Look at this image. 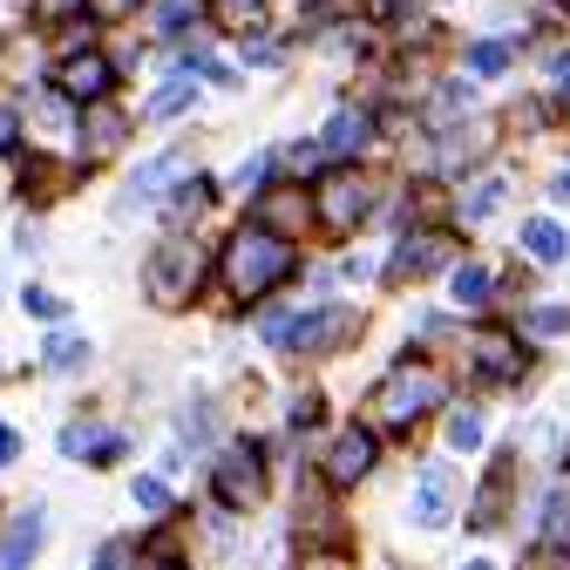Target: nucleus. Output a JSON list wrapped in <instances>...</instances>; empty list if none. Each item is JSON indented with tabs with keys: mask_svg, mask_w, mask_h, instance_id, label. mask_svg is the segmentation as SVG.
<instances>
[{
	"mask_svg": "<svg viewBox=\"0 0 570 570\" xmlns=\"http://www.w3.org/2000/svg\"><path fill=\"white\" fill-rule=\"evenodd\" d=\"M293 265H299L293 238H278L265 225H245L225 245V285H232V299H265L278 278H293Z\"/></svg>",
	"mask_w": 570,
	"mask_h": 570,
	"instance_id": "1",
	"label": "nucleus"
},
{
	"mask_svg": "<svg viewBox=\"0 0 570 570\" xmlns=\"http://www.w3.org/2000/svg\"><path fill=\"white\" fill-rule=\"evenodd\" d=\"M197 285H204V252H197L190 238H164V245L150 252V265H142V293H150L164 313L190 306Z\"/></svg>",
	"mask_w": 570,
	"mask_h": 570,
	"instance_id": "2",
	"label": "nucleus"
},
{
	"mask_svg": "<svg viewBox=\"0 0 570 570\" xmlns=\"http://www.w3.org/2000/svg\"><path fill=\"white\" fill-rule=\"evenodd\" d=\"M428 407H442V374L435 367H394L387 381H381V394H374V414L387 421V428H407V421H421Z\"/></svg>",
	"mask_w": 570,
	"mask_h": 570,
	"instance_id": "3",
	"label": "nucleus"
},
{
	"mask_svg": "<svg viewBox=\"0 0 570 570\" xmlns=\"http://www.w3.org/2000/svg\"><path fill=\"white\" fill-rule=\"evenodd\" d=\"M258 495H265V455H258V442H232L218 455V503L252 510Z\"/></svg>",
	"mask_w": 570,
	"mask_h": 570,
	"instance_id": "4",
	"label": "nucleus"
},
{
	"mask_svg": "<svg viewBox=\"0 0 570 570\" xmlns=\"http://www.w3.org/2000/svg\"><path fill=\"white\" fill-rule=\"evenodd\" d=\"M109 89H116V68H109L96 48H68V55L55 61V96L96 102V96H109Z\"/></svg>",
	"mask_w": 570,
	"mask_h": 570,
	"instance_id": "5",
	"label": "nucleus"
},
{
	"mask_svg": "<svg viewBox=\"0 0 570 570\" xmlns=\"http://www.w3.org/2000/svg\"><path fill=\"white\" fill-rule=\"evenodd\" d=\"M367 210H374V184L367 177H326V190H320V218L333 225V232H353V225H367Z\"/></svg>",
	"mask_w": 570,
	"mask_h": 570,
	"instance_id": "6",
	"label": "nucleus"
},
{
	"mask_svg": "<svg viewBox=\"0 0 570 570\" xmlns=\"http://www.w3.org/2000/svg\"><path fill=\"white\" fill-rule=\"evenodd\" d=\"M76 142L89 157H116L122 142H129V116L109 102V96H96V102H82V116H76Z\"/></svg>",
	"mask_w": 570,
	"mask_h": 570,
	"instance_id": "7",
	"label": "nucleus"
},
{
	"mask_svg": "<svg viewBox=\"0 0 570 570\" xmlns=\"http://www.w3.org/2000/svg\"><path fill=\"white\" fill-rule=\"evenodd\" d=\"M41 537H48V517L41 510H21L8 523V537H0V570H28L41 557Z\"/></svg>",
	"mask_w": 570,
	"mask_h": 570,
	"instance_id": "8",
	"label": "nucleus"
},
{
	"mask_svg": "<svg viewBox=\"0 0 570 570\" xmlns=\"http://www.w3.org/2000/svg\"><path fill=\"white\" fill-rule=\"evenodd\" d=\"M407 517H414V530H442L449 523V469L442 462L421 469V489H414V510Z\"/></svg>",
	"mask_w": 570,
	"mask_h": 570,
	"instance_id": "9",
	"label": "nucleus"
},
{
	"mask_svg": "<svg viewBox=\"0 0 570 570\" xmlns=\"http://www.w3.org/2000/svg\"><path fill=\"white\" fill-rule=\"evenodd\" d=\"M374 469V435H367V428H346V435L333 442V455H326V475L333 482H361Z\"/></svg>",
	"mask_w": 570,
	"mask_h": 570,
	"instance_id": "10",
	"label": "nucleus"
},
{
	"mask_svg": "<svg viewBox=\"0 0 570 570\" xmlns=\"http://www.w3.org/2000/svg\"><path fill=\"white\" fill-rule=\"evenodd\" d=\"M475 367H482L489 381H517V374H523V346H517L510 333H482V340H475Z\"/></svg>",
	"mask_w": 570,
	"mask_h": 570,
	"instance_id": "11",
	"label": "nucleus"
},
{
	"mask_svg": "<svg viewBox=\"0 0 570 570\" xmlns=\"http://www.w3.org/2000/svg\"><path fill=\"white\" fill-rule=\"evenodd\" d=\"M320 150H326V157H361V150H367V116H361V109H333Z\"/></svg>",
	"mask_w": 570,
	"mask_h": 570,
	"instance_id": "12",
	"label": "nucleus"
},
{
	"mask_svg": "<svg viewBox=\"0 0 570 570\" xmlns=\"http://www.w3.org/2000/svg\"><path fill=\"white\" fill-rule=\"evenodd\" d=\"M442 258H449V238H442V232H421V238H407V245L394 252V278H407V272L421 278V272H435Z\"/></svg>",
	"mask_w": 570,
	"mask_h": 570,
	"instance_id": "13",
	"label": "nucleus"
},
{
	"mask_svg": "<svg viewBox=\"0 0 570 570\" xmlns=\"http://www.w3.org/2000/svg\"><path fill=\"white\" fill-rule=\"evenodd\" d=\"M61 455H89V462H116V455H122V435H102V428L76 421V428H61Z\"/></svg>",
	"mask_w": 570,
	"mask_h": 570,
	"instance_id": "14",
	"label": "nucleus"
},
{
	"mask_svg": "<svg viewBox=\"0 0 570 570\" xmlns=\"http://www.w3.org/2000/svg\"><path fill=\"white\" fill-rule=\"evenodd\" d=\"M252 225H265V232H278V238H285V225H306V197H293V190H265Z\"/></svg>",
	"mask_w": 570,
	"mask_h": 570,
	"instance_id": "15",
	"label": "nucleus"
},
{
	"mask_svg": "<svg viewBox=\"0 0 570 570\" xmlns=\"http://www.w3.org/2000/svg\"><path fill=\"white\" fill-rule=\"evenodd\" d=\"M523 252H530L537 265H563L570 238H563V225H550V218H530V225H523Z\"/></svg>",
	"mask_w": 570,
	"mask_h": 570,
	"instance_id": "16",
	"label": "nucleus"
},
{
	"mask_svg": "<svg viewBox=\"0 0 570 570\" xmlns=\"http://www.w3.org/2000/svg\"><path fill=\"white\" fill-rule=\"evenodd\" d=\"M177 170H184V157H150V164H142V170L129 177V204H150V197H157Z\"/></svg>",
	"mask_w": 570,
	"mask_h": 570,
	"instance_id": "17",
	"label": "nucleus"
},
{
	"mask_svg": "<svg viewBox=\"0 0 570 570\" xmlns=\"http://www.w3.org/2000/svg\"><path fill=\"white\" fill-rule=\"evenodd\" d=\"M204 204H210V177H184V184H177V197L164 204V218H170V225H190Z\"/></svg>",
	"mask_w": 570,
	"mask_h": 570,
	"instance_id": "18",
	"label": "nucleus"
},
{
	"mask_svg": "<svg viewBox=\"0 0 570 570\" xmlns=\"http://www.w3.org/2000/svg\"><path fill=\"white\" fill-rule=\"evenodd\" d=\"M543 543H570V482L543 495Z\"/></svg>",
	"mask_w": 570,
	"mask_h": 570,
	"instance_id": "19",
	"label": "nucleus"
},
{
	"mask_svg": "<svg viewBox=\"0 0 570 570\" xmlns=\"http://www.w3.org/2000/svg\"><path fill=\"white\" fill-rule=\"evenodd\" d=\"M190 102H197V82H190V76H170V82L150 96V109H142V116H184Z\"/></svg>",
	"mask_w": 570,
	"mask_h": 570,
	"instance_id": "20",
	"label": "nucleus"
},
{
	"mask_svg": "<svg viewBox=\"0 0 570 570\" xmlns=\"http://www.w3.org/2000/svg\"><path fill=\"white\" fill-rule=\"evenodd\" d=\"M48 367H55V374H82V367H89V340L55 333V340H48Z\"/></svg>",
	"mask_w": 570,
	"mask_h": 570,
	"instance_id": "21",
	"label": "nucleus"
},
{
	"mask_svg": "<svg viewBox=\"0 0 570 570\" xmlns=\"http://www.w3.org/2000/svg\"><path fill=\"white\" fill-rule=\"evenodd\" d=\"M495 204H503V177H489V184H475V190L462 197V218H469V225H482V218H495Z\"/></svg>",
	"mask_w": 570,
	"mask_h": 570,
	"instance_id": "22",
	"label": "nucleus"
},
{
	"mask_svg": "<svg viewBox=\"0 0 570 570\" xmlns=\"http://www.w3.org/2000/svg\"><path fill=\"white\" fill-rule=\"evenodd\" d=\"M469 68H475V76H503V68H510V41H475Z\"/></svg>",
	"mask_w": 570,
	"mask_h": 570,
	"instance_id": "23",
	"label": "nucleus"
},
{
	"mask_svg": "<svg viewBox=\"0 0 570 570\" xmlns=\"http://www.w3.org/2000/svg\"><path fill=\"white\" fill-rule=\"evenodd\" d=\"M455 299H462V306H482V299H489V272H482V265H462V272H455Z\"/></svg>",
	"mask_w": 570,
	"mask_h": 570,
	"instance_id": "24",
	"label": "nucleus"
},
{
	"mask_svg": "<svg viewBox=\"0 0 570 570\" xmlns=\"http://www.w3.org/2000/svg\"><path fill=\"white\" fill-rule=\"evenodd\" d=\"M449 449H462V455H469V449H482V414H469V407H462V414L449 421Z\"/></svg>",
	"mask_w": 570,
	"mask_h": 570,
	"instance_id": "25",
	"label": "nucleus"
},
{
	"mask_svg": "<svg viewBox=\"0 0 570 570\" xmlns=\"http://www.w3.org/2000/svg\"><path fill=\"white\" fill-rule=\"evenodd\" d=\"M197 14H204V0H157V21H164L170 35H177L184 21H197Z\"/></svg>",
	"mask_w": 570,
	"mask_h": 570,
	"instance_id": "26",
	"label": "nucleus"
},
{
	"mask_svg": "<svg viewBox=\"0 0 570 570\" xmlns=\"http://www.w3.org/2000/svg\"><path fill=\"white\" fill-rule=\"evenodd\" d=\"M21 306H28L35 320H61V299L48 293V285H28V293H21Z\"/></svg>",
	"mask_w": 570,
	"mask_h": 570,
	"instance_id": "27",
	"label": "nucleus"
},
{
	"mask_svg": "<svg viewBox=\"0 0 570 570\" xmlns=\"http://www.w3.org/2000/svg\"><path fill=\"white\" fill-rule=\"evenodd\" d=\"M258 8H265V0H218V21L225 28H245V21H258Z\"/></svg>",
	"mask_w": 570,
	"mask_h": 570,
	"instance_id": "28",
	"label": "nucleus"
},
{
	"mask_svg": "<svg viewBox=\"0 0 570 570\" xmlns=\"http://www.w3.org/2000/svg\"><path fill=\"white\" fill-rule=\"evenodd\" d=\"M136 503H142V510H170V489H164L157 475H142V482H136Z\"/></svg>",
	"mask_w": 570,
	"mask_h": 570,
	"instance_id": "29",
	"label": "nucleus"
},
{
	"mask_svg": "<svg viewBox=\"0 0 570 570\" xmlns=\"http://www.w3.org/2000/svg\"><path fill=\"white\" fill-rule=\"evenodd\" d=\"M177 428H184V442H204V435H210V407H204V401H197V407H184V421H177Z\"/></svg>",
	"mask_w": 570,
	"mask_h": 570,
	"instance_id": "30",
	"label": "nucleus"
},
{
	"mask_svg": "<svg viewBox=\"0 0 570 570\" xmlns=\"http://www.w3.org/2000/svg\"><path fill=\"white\" fill-rule=\"evenodd\" d=\"M82 8L96 14V21H122V14H136L142 0H82Z\"/></svg>",
	"mask_w": 570,
	"mask_h": 570,
	"instance_id": "31",
	"label": "nucleus"
},
{
	"mask_svg": "<svg viewBox=\"0 0 570 570\" xmlns=\"http://www.w3.org/2000/svg\"><path fill=\"white\" fill-rule=\"evenodd\" d=\"M96 570H136V557H129V543H102V557H96Z\"/></svg>",
	"mask_w": 570,
	"mask_h": 570,
	"instance_id": "32",
	"label": "nucleus"
},
{
	"mask_svg": "<svg viewBox=\"0 0 570 570\" xmlns=\"http://www.w3.org/2000/svg\"><path fill=\"white\" fill-rule=\"evenodd\" d=\"M530 326H537V333H563V326H570V313H563V306H537V320H530Z\"/></svg>",
	"mask_w": 570,
	"mask_h": 570,
	"instance_id": "33",
	"label": "nucleus"
},
{
	"mask_svg": "<svg viewBox=\"0 0 570 570\" xmlns=\"http://www.w3.org/2000/svg\"><path fill=\"white\" fill-rule=\"evenodd\" d=\"M245 55H252V61H258V68H278V48H272V41H265V35H252V48H245Z\"/></svg>",
	"mask_w": 570,
	"mask_h": 570,
	"instance_id": "34",
	"label": "nucleus"
},
{
	"mask_svg": "<svg viewBox=\"0 0 570 570\" xmlns=\"http://www.w3.org/2000/svg\"><path fill=\"white\" fill-rule=\"evenodd\" d=\"M14 455H21V435H14V428H8V421H0V469H8Z\"/></svg>",
	"mask_w": 570,
	"mask_h": 570,
	"instance_id": "35",
	"label": "nucleus"
},
{
	"mask_svg": "<svg viewBox=\"0 0 570 570\" xmlns=\"http://www.w3.org/2000/svg\"><path fill=\"white\" fill-rule=\"evenodd\" d=\"M0 150H14V116L0 109Z\"/></svg>",
	"mask_w": 570,
	"mask_h": 570,
	"instance_id": "36",
	"label": "nucleus"
},
{
	"mask_svg": "<svg viewBox=\"0 0 570 570\" xmlns=\"http://www.w3.org/2000/svg\"><path fill=\"white\" fill-rule=\"evenodd\" d=\"M550 197H557V204H570V170H563V177L550 184Z\"/></svg>",
	"mask_w": 570,
	"mask_h": 570,
	"instance_id": "37",
	"label": "nucleus"
},
{
	"mask_svg": "<svg viewBox=\"0 0 570 570\" xmlns=\"http://www.w3.org/2000/svg\"><path fill=\"white\" fill-rule=\"evenodd\" d=\"M374 8H381V14H401V8H407V0H374Z\"/></svg>",
	"mask_w": 570,
	"mask_h": 570,
	"instance_id": "38",
	"label": "nucleus"
},
{
	"mask_svg": "<svg viewBox=\"0 0 570 570\" xmlns=\"http://www.w3.org/2000/svg\"><path fill=\"white\" fill-rule=\"evenodd\" d=\"M462 570H495V563H462Z\"/></svg>",
	"mask_w": 570,
	"mask_h": 570,
	"instance_id": "39",
	"label": "nucleus"
},
{
	"mask_svg": "<svg viewBox=\"0 0 570 570\" xmlns=\"http://www.w3.org/2000/svg\"><path fill=\"white\" fill-rule=\"evenodd\" d=\"M157 570H177V563H170V557H157Z\"/></svg>",
	"mask_w": 570,
	"mask_h": 570,
	"instance_id": "40",
	"label": "nucleus"
}]
</instances>
